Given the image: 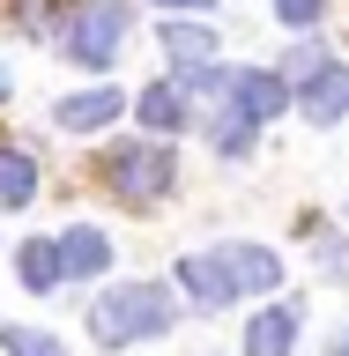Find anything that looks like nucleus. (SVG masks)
<instances>
[{
	"instance_id": "nucleus-1",
	"label": "nucleus",
	"mask_w": 349,
	"mask_h": 356,
	"mask_svg": "<svg viewBox=\"0 0 349 356\" xmlns=\"http://www.w3.org/2000/svg\"><path fill=\"white\" fill-rule=\"evenodd\" d=\"M171 319H178V305L156 282H127V289H111V297H97L89 334H97L104 349H127V341H141V334H164Z\"/></svg>"
},
{
	"instance_id": "nucleus-2",
	"label": "nucleus",
	"mask_w": 349,
	"mask_h": 356,
	"mask_svg": "<svg viewBox=\"0 0 349 356\" xmlns=\"http://www.w3.org/2000/svg\"><path fill=\"white\" fill-rule=\"evenodd\" d=\"M104 178H111V193H119V200L149 208V200L171 193L178 163H171V149H156V141H127V149H111V156H104Z\"/></svg>"
},
{
	"instance_id": "nucleus-3",
	"label": "nucleus",
	"mask_w": 349,
	"mask_h": 356,
	"mask_svg": "<svg viewBox=\"0 0 349 356\" xmlns=\"http://www.w3.org/2000/svg\"><path fill=\"white\" fill-rule=\"evenodd\" d=\"M119 38H127V0H82V8L67 15V30H60L75 67H111Z\"/></svg>"
},
{
	"instance_id": "nucleus-4",
	"label": "nucleus",
	"mask_w": 349,
	"mask_h": 356,
	"mask_svg": "<svg viewBox=\"0 0 349 356\" xmlns=\"http://www.w3.org/2000/svg\"><path fill=\"white\" fill-rule=\"evenodd\" d=\"M178 289L194 297V305H231L238 297V267H231V252H186L178 260Z\"/></svg>"
},
{
	"instance_id": "nucleus-5",
	"label": "nucleus",
	"mask_w": 349,
	"mask_h": 356,
	"mask_svg": "<svg viewBox=\"0 0 349 356\" xmlns=\"http://www.w3.org/2000/svg\"><path fill=\"white\" fill-rule=\"evenodd\" d=\"M231 104H238L245 127H261V119H283L290 82H283V74H231Z\"/></svg>"
},
{
	"instance_id": "nucleus-6",
	"label": "nucleus",
	"mask_w": 349,
	"mask_h": 356,
	"mask_svg": "<svg viewBox=\"0 0 349 356\" xmlns=\"http://www.w3.org/2000/svg\"><path fill=\"white\" fill-rule=\"evenodd\" d=\"M297 104H305V119H312V127H327V119H342V111H349V67H342V60H327L320 74H305V89H297Z\"/></svg>"
},
{
	"instance_id": "nucleus-7",
	"label": "nucleus",
	"mask_w": 349,
	"mask_h": 356,
	"mask_svg": "<svg viewBox=\"0 0 349 356\" xmlns=\"http://www.w3.org/2000/svg\"><path fill=\"white\" fill-rule=\"evenodd\" d=\"M297 349V305H267L245 327V356H290Z\"/></svg>"
},
{
	"instance_id": "nucleus-8",
	"label": "nucleus",
	"mask_w": 349,
	"mask_h": 356,
	"mask_svg": "<svg viewBox=\"0 0 349 356\" xmlns=\"http://www.w3.org/2000/svg\"><path fill=\"white\" fill-rule=\"evenodd\" d=\"M119 111H127L119 89H82V97H67V104H60V127L67 134H97V127H111Z\"/></svg>"
},
{
	"instance_id": "nucleus-9",
	"label": "nucleus",
	"mask_w": 349,
	"mask_h": 356,
	"mask_svg": "<svg viewBox=\"0 0 349 356\" xmlns=\"http://www.w3.org/2000/svg\"><path fill=\"white\" fill-rule=\"evenodd\" d=\"M15 267H22V289H38V297H45V289H52V282L67 275V260H60V238H30Z\"/></svg>"
},
{
	"instance_id": "nucleus-10",
	"label": "nucleus",
	"mask_w": 349,
	"mask_h": 356,
	"mask_svg": "<svg viewBox=\"0 0 349 356\" xmlns=\"http://www.w3.org/2000/svg\"><path fill=\"white\" fill-rule=\"evenodd\" d=\"M134 111H141V127H149V134H178V127H186V97H178V82L141 89V104H134Z\"/></svg>"
},
{
	"instance_id": "nucleus-11",
	"label": "nucleus",
	"mask_w": 349,
	"mask_h": 356,
	"mask_svg": "<svg viewBox=\"0 0 349 356\" xmlns=\"http://www.w3.org/2000/svg\"><path fill=\"white\" fill-rule=\"evenodd\" d=\"M60 260H67V275H104L111 238H104V230H67V238H60Z\"/></svg>"
},
{
	"instance_id": "nucleus-12",
	"label": "nucleus",
	"mask_w": 349,
	"mask_h": 356,
	"mask_svg": "<svg viewBox=\"0 0 349 356\" xmlns=\"http://www.w3.org/2000/svg\"><path fill=\"white\" fill-rule=\"evenodd\" d=\"M164 52H171L178 67H208L216 60V38H208L201 22H164Z\"/></svg>"
},
{
	"instance_id": "nucleus-13",
	"label": "nucleus",
	"mask_w": 349,
	"mask_h": 356,
	"mask_svg": "<svg viewBox=\"0 0 349 356\" xmlns=\"http://www.w3.org/2000/svg\"><path fill=\"white\" fill-rule=\"evenodd\" d=\"M30 193H38V163L22 149H0V208H22Z\"/></svg>"
},
{
	"instance_id": "nucleus-14",
	"label": "nucleus",
	"mask_w": 349,
	"mask_h": 356,
	"mask_svg": "<svg viewBox=\"0 0 349 356\" xmlns=\"http://www.w3.org/2000/svg\"><path fill=\"white\" fill-rule=\"evenodd\" d=\"M231 267H238V289H275V275H283L267 245H231Z\"/></svg>"
},
{
	"instance_id": "nucleus-15",
	"label": "nucleus",
	"mask_w": 349,
	"mask_h": 356,
	"mask_svg": "<svg viewBox=\"0 0 349 356\" xmlns=\"http://www.w3.org/2000/svg\"><path fill=\"white\" fill-rule=\"evenodd\" d=\"M0 349L8 356H60V341L38 334V327H0Z\"/></svg>"
},
{
	"instance_id": "nucleus-16",
	"label": "nucleus",
	"mask_w": 349,
	"mask_h": 356,
	"mask_svg": "<svg viewBox=\"0 0 349 356\" xmlns=\"http://www.w3.org/2000/svg\"><path fill=\"white\" fill-rule=\"evenodd\" d=\"M320 8H327V0H275V15H283L290 30H312V22H320Z\"/></svg>"
},
{
	"instance_id": "nucleus-17",
	"label": "nucleus",
	"mask_w": 349,
	"mask_h": 356,
	"mask_svg": "<svg viewBox=\"0 0 349 356\" xmlns=\"http://www.w3.org/2000/svg\"><path fill=\"white\" fill-rule=\"evenodd\" d=\"M164 8H208V0H164Z\"/></svg>"
},
{
	"instance_id": "nucleus-18",
	"label": "nucleus",
	"mask_w": 349,
	"mask_h": 356,
	"mask_svg": "<svg viewBox=\"0 0 349 356\" xmlns=\"http://www.w3.org/2000/svg\"><path fill=\"white\" fill-rule=\"evenodd\" d=\"M0 97H8V74H0Z\"/></svg>"
}]
</instances>
